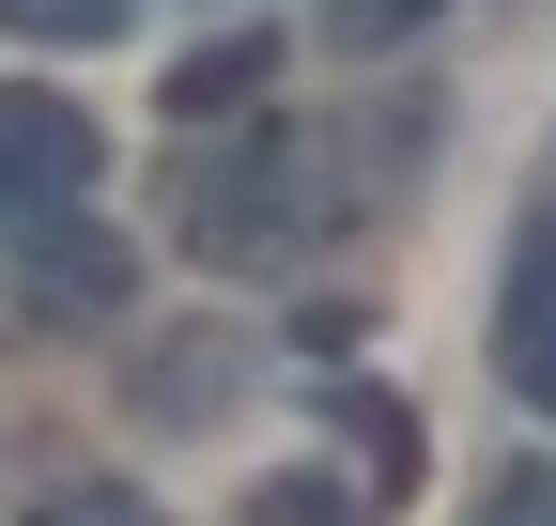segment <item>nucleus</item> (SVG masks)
Returning <instances> with one entry per match:
<instances>
[{
    "mask_svg": "<svg viewBox=\"0 0 556 526\" xmlns=\"http://www.w3.org/2000/svg\"><path fill=\"white\" fill-rule=\"evenodd\" d=\"M417 124H248V140H217L186 186H170V248L217 263V279H263V263H309L340 217H371V186L402 171Z\"/></svg>",
    "mask_w": 556,
    "mask_h": 526,
    "instance_id": "1",
    "label": "nucleus"
},
{
    "mask_svg": "<svg viewBox=\"0 0 556 526\" xmlns=\"http://www.w3.org/2000/svg\"><path fill=\"white\" fill-rule=\"evenodd\" d=\"M0 248H16V310L31 325H124V295H139V248L93 202H47L31 233H0Z\"/></svg>",
    "mask_w": 556,
    "mask_h": 526,
    "instance_id": "2",
    "label": "nucleus"
},
{
    "mask_svg": "<svg viewBox=\"0 0 556 526\" xmlns=\"http://www.w3.org/2000/svg\"><path fill=\"white\" fill-rule=\"evenodd\" d=\"M93 171H109L93 109H62V93H31V78H0V233H31L47 202H93Z\"/></svg>",
    "mask_w": 556,
    "mask_h": 526,
    "instance_id": "3",
    "label": "nucleus"
},
{
    "mask_svg": "<svg viewBox=\"0 0 556 526\" xmlns=\"http://www.w3.org/2000/svg\"><path fill=\"white\" fill-rule=\"evenodd\" d=\"M495 387L526 418H556V217H526L510 279H495Z\"/></svg>",
    "mask_w": 556,
    "mask_h": 526,
    "instance_id": "4",
    "label": "nucleus"
},
{
    "mask_svg": "<svg viewBox=\"0 0 556 526\" xmlns=\"http://www.w3.org/2000/svg\"><path fill=\"white\" fill-rule=\"evenodd\" d=\"M263 93H278V47H263V32H217V47H186L170 78H155V109L186 124V140H201V124H248Z\"/></svg>",
    "mask_w": 556,
    "mask_h": 526,
    "instance_id": "5",
    "label": "nucleus"
},
{
    "mask_svg": "<svg viewBox=\"0 0 556 526\" xmlns=\"http://www.w3.org/2000/svg\"><path fill=\"white\" fill-rule=\"evenodd\" d=\"M248 387V341H170L155 372H139V418H217Z\"/></svg>",
    "mask_w": 556,
    "mask_h": 526,
    "instance_id": "6",
    "label": "nucleus"
},
{
    "mask_svg": "<svg viewBox=\"0 0 556 526\" xmlns=\"http://www.w3.org/2000/svg\"><path fill=\"white\" fill-rule=\"evenodd\" d=\"M448 0H325V62H402Z\"/></svg>",
    "mask_w": 556,
    "mask_h": 526,
    "instance_id": "7",
    "label": "nucleus"
},
{
    "mask_svg": "<svg viewBox=\"0 0 556 526\" xmlns=\"http://www.w3.org/2000/svg\"><path fill=\"white\" fill-rule=\"evenodd\" d=\"M248 526H371V496L325 465H278V480H248Z\"/></svg>",
    "mask_w": 556,
    "mask_h": 526,
    "instance_id": "8",
    "label": "nucleus"
},
{
    "mask_svg": "<svg viewBox=\"0 0 556 526\" xmlns=\"http://www.w3.org/2000/svg\"><path fill=\"white\" fill-rule=\"evenodd\" d=\"M124 16H139V0H0L16 47H124Z\"/></svg>",
    "mask_w": 556,
    "mask_h": 526,
    "instance_id": "9",
    "label": "nucleus"
},
{
    "mask_svg": "<svg viewBox=\"0 0 556 526\" xmlns=\"http://www.w3.org/2000/svg\"><path fill=\"white\" fill-rule=\"evenodd\" d=\"M47 526H170V511H155V496H124V480H78Z\"/></svg>",
    "mask_w": 556,
    "mask_h": 526,
    "instance_id": "10",
    "label": "nucleus"
},
{
    "mask_svg": "<svg viewBox=\"0 0 556 526\" xmlns=\"http://www.w3.org/2000/svg\"><path fill=\"white\" fill-rule=\"evenodd\" d=\"M479 526H556V465H526V480H495V496H479Z\"/></svg>",
    "mask_w": 556,
    "mask_h": 526,
    "instance_id": "11",
    "label": "nucleus"
}]
</instances>
